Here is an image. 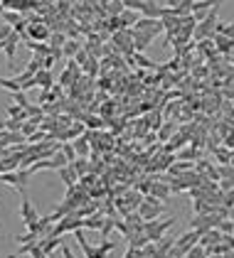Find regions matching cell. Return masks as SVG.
Returning <instances> with one entry per match:
<instances>
[{"instance_id":"obj_18","label":"cell","mask_w":234,"mask_h":258,"mask_svg":"<svg viewBox=\"0 0 234 258\" xmlns=\"http://www.w3.org/2000/svg\"><path fill=\"white\" fill-rule=\"evenodd\" d=\"M3 18H5V23H8L13 30H15V27L25 20V15H23V13H18V10H5V13H3Z\"/></svg>"},{"instance_id":"obj_36","label":"cell","mask_w":234,"mask_h":258,"mask_svg":"<svg viewBox=\"0 0 234 258\" xmlns=\"http://www.w3.org/2000/svg\"><path fill=\"white\" fill-rule=\"evenodd\" d=\"M224 258H234V251H227V253H224Z\"/></svg>"},{"instance_id":"obj_1","label":"cell","mask_w":234,"mask_h":258,"mask_svg":"<svg viewBox=\"0 0 234 258\" xmlns=\"http://www.w3.org/2000/svg\"><path fill=\"white\" fill-rule=\"evenodd\" d=\"M30 177H32V172H30L28 167H18V170H10V172H3V175H0V182L13 184L18 192L25 194V187L30 184Z\"/></svg>"},{"instance_id":"obj_8","label":"cell","mask_w":234,"mask_h":258,"mask_svg":"<svg viewBox=\"0 0 234 258\" xmlns=\"http://www.w3.org/2000/svg\"><path fill=\"white\" fill-rule=\"evenodd\" d=\"M62 246H64V236H55V233H50V236L40 238V248H42L47 256H52V251H55V248H62Z\"/></svg>"},{"instance_id":"obj_7","label":"cell","mask_w":234,"mask_h":258,"mask_svg":"<svg viewBox=\"0 0 234 258\" xmlns=\"http://www.w3.org/2000/svg\"><path fill=\"white\" fill-rule=\"evenodd\" d=\"M131 32H133V50H136V52L148 50V47L153 45V40H155V35H150V32H138V30H133V27H131Z\"/></svg>"},{"instance_id":"obj_9","label":"cell","mask_w":234,"mask_h":258,"mask_svg":"<svg viewBox=\"0 0 234 258\" xmlns=\"http://www.w3.org/2000/svg\"><path fill=\"white\" fill-rule=\"evenodd\" d=\"M141 18L163 20V5H158V3H143V8H141Z\"/></svg>"},{"instance_id":"obj_33","label":"cell","mask_w":234,"mask_h":258,"mask_svg":"<svg viewBox=\"0 0 234 258\" xmlns=\"http://www.w3.org/2000/svg\"><path fill=\"white\" fill-rule=\"evenodd\" d=\"M30 258H50V256H47V253H45L42 248H40V243H37V246L32 248V253H30Z\"/></svg>"},{"instance_id":"obj_5","label":"cell","mask_w":234,"mask_h":258,"mask_svg":"<svg viewBox=\"0 0 234 258\" xmlns=\"http://www.w3.org/2000/svg\"><path fill=\"white\" fill-rule=\"evenodd\" d=\"M20 219H23L25 226H30V224H35L40 219V214H37V209H35V204L30 202L28 194H23V202H20Z\"/></svg>"},{"instance_id":"obj_22","label":"cell","mask_w":234,"mask_h":258,"mask_svg":"<svg viewBox=\"0 0 234 258\" xmlns=\"http://www.w3.org/2000/svg\"><path fill=\"white\" fill-rule=\"evenodd\" d=\"M131 57H133V62H136L138 67H146V69H160L155 62H150L148 57H143V52H133Z\"/></svg>"},{"instance_id":"obj_35","label":"cell","mask_w":234,"mask_h":258,"mask_svg":"<svg viewBox=\"0 0 234 258\" xmlns=\"http://www.w3.org/2000/svg\"><path fill=\"white\" fill-rule=\"evenodd\" d=\"M87 126H89V128H101L104 123H101L99 118H87Z\"/></svg>"},{"instance_id":"obj_21","label":"cell","mask_w":234,"mask_h":258,"mask_svg":"<svg viewBox=\"0 0 234 258\" xmlns=\"http://www.w3.org/2000/svg\"><path fill=\"white\" fill-rule=\"evenodd\" d=\"M212 42H217V50H219V52H229V50H234V40H229V37H224V35H214Z\"/></svg>"},{"instance_id":"obj_34","label":"cell","mask_w":234,"mask_h":258,"mask_svg":"<svg viewBox=\"0 0 234 258\" xmlns=\"http://www.w3.org/2000/svg\"><path fill=\"white\" fill-rule=\"evenodd\" d=\"M62 258H77V256H74V251H72V248H69L67 243L62 246Z\"/></svg>"},{"instance_id":"obj_30","label":"cell","mask_w":234,"mask_h":258,"mask_svg":"<svg viewBox=\"0 0 234 258\" xmlns=\"http://www.w3.org/2000/svg\"><path fill=\"white\" fill-rule=\"evenodd\" d=\"M173 130H175V126H173V123H170V121H168V123H165V126H163V128H160V133H158V138H160V140H168V138H170V133H173Z\"/></svg>"},{"instance_id":"obj_10","label":"cell","mask_w":234,"mask_h":258,"mask_svg":"<svg viewBox=\"0 0 234 258\" xmlns=\"http://www.w3.org/2000/svg\"><path fill=\"white\" fill-rule=\"evenodd\" d=\"M35 86H40L42 91H50V89H55V84H52V72H50V69H42V72H37V74H35Z\"/></svg>"},{"instance_id":"obj_15","label":"cell","mask_w":234,"mask_h":258,"mask_svg":"<svg viewBox=\"0 0 234 258\" xmlns=\"http://www.w3.org/2000/svg\"><path fill=\"white\" fill-rule=\"evenodd\" d=\"M72 167H74V172L79 175V180H82V177H87V175H89V170H91V165H89V160H87V157H77V160L72 162Z\"/></svg>"},{"instance_id":"obj_24","label":"cell","mask_w":234,"mask_h":258,"mask_svg":"<svg viewBox=\"0 0 234 258\" xmlns=\"http://www.w3.org/2000/svg\"><path fill=\"white\" fill-rule=\"evenodd\" d=\"M116 221H118L116 216H106V221H104V226H101V231H99V233H101V241L109 238V233L116 229Z\"/></svg>"},{"instance_id":"obj_23","label":"cell","mask_w":234,"mask_h":258,"mask_svg":"<svg viewBox=\"0 0 234 258\" xmlns=\"http://www.w3.org/2000/svg\"><path fill=\"white\" fill-rule=\"evenodd\" d=\"M214 35H224L229 40H234V23H217V30Z\"/></svg>"},{"instance_id":"obj_31","label":"cell","mask_w":234,"mask_h":258,"mask_svg":"<svg viewBox=\"0 0 234 258\" xmlns=\"http://www.w3.org/2000/svg\"><path fill=\"white\" fill-rule=\"evenodd\" d=\"M99 248H101V251H104V253L109 256V253H111L114 248H116V241H111V238H104V241L99 243Z\"/></svg>"},{"instance_id":"obj_12","label":"cell","mask_w":234,"mask_h":258,"mask_svg":"<svg viewBox=\"0 0 234 258\" xmlns=\"http://www.w3.org/2000/svg\"><path fill=\"white\" fill-rule=\"evenodd\" d=\"M170 192H173V189H170V184H165V182H153V184H150V192H148V194H153L155 199L165 202V199L170 197Z\"/></svg>"},{"instance_id":"obj_26","label":"cell","mask_w":234,"mask_h":258,"mask_svg":"<svg viewBox=\"0 0 234 258\" xmlns=\"http://www.w3.org/2000/svg\"><path fill=\"white\" fill-rule=\"evenodd\" d=\"M0 89H8V91H13V94L23 91V86H20L15 79H0Z\"/></svg>"},{"instance_id":"obj_3","label":"cell","mask_w":234,"mask_h":258,"mask_svg":"<svg viewBox=\"0 0 234 258\" xmlns=\"http://www.w3.org/2000/svg\"><path fill=\"white\" fill-rule=\"evenodd\" d=\"M52 37V32H50V27L45 25V23H28V32H25V37L23 40H30V42H45V40H50Z\"/></svg>"},{"instance_id":"obj_14","label":"cell","mask_w":234,"mask_h":258,"mask_svg":"<svg viewBox=\"0 0 234 258\" xmlns=\"http://www.w3.org/2000/svg\"><path fill=\"white\" fill-rule=\"evenodd\" d=\"M79 52H82V42H74V40H67V45L62 47V54H64V59H74Z\"/></svg>"},{"instance_id":"obj_38","label":"cell","mask_w":234,"mask_h":258,"mask_svg":"<svg viewBox=\"0 0 234 258\" xmlns=\"http://www.w3.org/2000/svg\"><path fill=\"white\" fill-rule=\"evenodd\" d=\"M0 52H3V42H0Z\"/></svg>"},{"instance_id":"obj_37","label":"cell","mask_w":234,"mask_h":258,"mask_svg":"<svg viewBox=\"0 0 234 258\" xmlns=\"http://www.w3.org/2000/svg\"><path fill=\"white\" fill-rule=\"evenodd\" d=\"M3 13H5V8H3V3H0V18H3Z\"/></svg>"},{"instance_id":"obj_19","label":"cell","mask_w":234,"mask_h":258,"mask_svg":"<svg viewBox=\"0 0 234 258\" xmlns=\"http://www.w3.org/2000/svg\"><path fill=\"white\" fill-rule=\"evenodd\" d=\"M72 143H74V150H77V155H79V157L91 155V150H89V148H91V143H89L87 138H77V140H72Z\"/></svg>"},{"instance_id":"obj_20","label":"cell","mask_w":234,"mask_h":258,"mask_svg":"<svg viewBox=\"0 0 234 258\" xmlns=\"http://www.w3.org/2000/svg\"><path fill=\"white\" fill-rule=\"evenodd\" d=\"M187 170H192V162L190 160H180V162H173L170 165V175H175V177H182Z\"/></svg>"},{"instance_id":"obj_11","label":"cell","mask_w":234,"mask_h":258,"mask_svg":"<svg viewBox=\"0 0 234 258\" xmlns=\"http://www.w3.org/2000/svg\"><path fill=\"white\" fill-rule=\"evenodd\" d=\"M57 172H59V180L67 184V189L77 187V180H79V175L74 172V167H72V165H67V167H62V170H57Z\"/></svg>"},{"instance_id":"obj_29","label":"cell","mask_w":234,"mask_h":258,"mask_svg":"<svg viewBox=\"0 0 234 258\" xmlns=\"http://www.w3.org/2000/svg\"><path fill=\"white\" fill-rule=\"evenodd\" d=\"M13 101H15L20 108H30V101H28L25 91H18V94H13Z\"/></svg>"},{"instance_id":"obj_39","label":"cell","mask_w":234,"mask_h":258,"mask_svg":"<svg viewBox=\"0 0 234 258\" xmlns=\"http://www.w3.org/2000/svg\"><path fill=\"white\" fill-rule=\"evenodd\" d=\"M0 233H3V231H0Z\"/></svg>"},{"instance_id":"obj_28","label":"cell","mask_w":234,"mask_h":258,"mask_svg":"<svg viewBox=\"0 0 234 258\" xmlns=\"http://www.w3.org/2000/svg\"><path fill=\"white\" fill-rule=\"evenodd\" d=\"M62 153L67 155V160H69V165H72V162L77 160V150H74V143H64V145H62Z\"/></svg>"},{"instance_id":"obj_32","label":"cell","mask_w":234,"mask_h":258,"mask_svg":"<svg viewBox=\"0 0 234 258\" xmlns=\"http://www.w3.org/2000/svg\"><path fill=\"white\" fill-rule=\"evenodd\" d=\"M13 32H15V30H13L10 25H0V42H5V40H8Z\"/></svg>"},{"instance_id":"obj_17","label":"cell","mask_w":234,"mask_h":258,"mask_svg":"<svg viewBox=\"0 0 234 258\" xmlns=\"http://www.w3.org/2000/svg\"><path fill=\"white\" fill-rule=\"evenodd\" d=\"M126 241H128V246H131V248H146V246L150 243V238L146 236V231L133 233V236H131V238H126Z\"/></svg>"},{"instance_id":"obj_6","label":"cell","mask_w":234,"mask_h":258,"mask_svg":"<svg viewBox=\"0 0 234 258\" xmlns=\"http://www.w3.org/2000/svg\"><path fill=\"white\" fill-rule=\"evenodd\" d=\"M133 30H138V32H150V35H160L163 30H165V25H163V20H150V18H141L136 25H133Z\"/></svg>"},{"instance_id":"obj_25","label":"cell","mask_w":234,"mask_h":258,"mask_svg":"<svg viewBox=\"0 0 234 258\" xmlns=\"http://www.w3.org/2000/svg\"><path fill=\"white\" fill-rule=\"evenodd\" d=\"M209 253H207V248L202 246V243H197V246H192L190 251H187V258H207Z\"/></svg>"},{"instance_id":"obj_13","label":"cell","mask_w":234,"mask_h":258,"mask_svg":"<svg viewBox=\"0 0 234 258\" xmlns=\"http://www.w3.org/2000/svg\"><path fill=\"white\" fill-rule=\"evenodd\" d=\"M8 116H10V118H15V121H20V123L30 121V113H28V108H20L18 103H10V106H8Z\"/></svg>"},{"instance_id":"obj_16","label":"cell","mask_w":234,"mask_h":258,"mask_svg":"<svg viewBox=\"0 0 234 258\" xmlns=\"http://www.w3.org/2000/svg\"><path fill=\"white\" fill-rule=\"evenodd\" d=\"M104 221H106V216H104V214H91V216H87V219H84V229H96V231H101Z\"/></svg>"},{"instance_id":"obj_4","label":"cell","mask_w":234,"mask_h":258,"mask_svg":"<svg viewBox=\"0 0 234 258\" xmlns=\"http://www.w3.org/2000/svg\"><path fill=\"white\" fill-rule=\"evenodd\" d=\"M23 37L18 35V32H13L5 42H3V52H5V57H8V69L10 72H15V54H18V42H20Z\"/></svg>"},{"instance_id":"obj_2","label":"cell","mask_w":234,"mask_h":258,"mask_svg":"<svg viewBox=\"0 0 234 258\" xmlns=\"http://www.w3.org/2000/svg\"><path fill=\"white\" fill-rule=\"evenodd\" d=\"M170 226H175V216H165V219H155V221H146V236L153 241V243H158L163 236H165V231L170 229Z\"/></svg>"},{"instance_id":"obj_27","label":"cell","mask_w":234,"mask_h":258,"mask_svg":"<svg viewBox=\"0 0 234 258\" xmlns=\"http://www.w3.org/2000/svg\"><path fill=\"white\" fill-rule=\"evenodd\" d=\"M67 45V37L62 35V32H52V37H50V47H64Z\"/></svg>"}]
</instances>
